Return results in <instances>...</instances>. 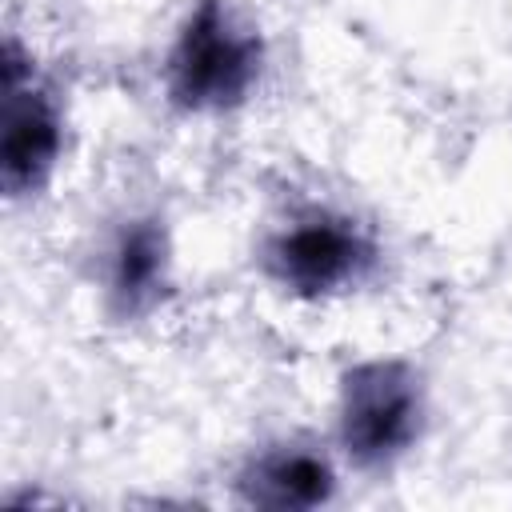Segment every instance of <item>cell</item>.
<instances>
[{
    "instance_id": "6da1fadb",
    "label": "cell",
    "mask_w": 512,
    "mask_h": 512,
    "mask_svg": "<svg viewBox=\"0 0 512 512\" xmlns=\"http://www.w3.org/2000/svg\"><path fill=\"white\" fill-rule=\"evenodd\" d=\"M264 40L232 0H196L168 56L164 92L180 112H232L260 84Z\"/></svg>"
},
{
    "instance_id": "7a4b0ae2",
    "label": "cell",
    "mask_w": 512,
    "mask_h": 512,
    "mask_svg": "<svg viewBox=\"0 0 512 512\" xmlns=\"http://www.w3.org/2000/svg\"><path fill=\"white\" fill-rule=\"evenodd\" d=\"M424 428V384L408 360H360L340 376L336 436L352 464L384 468L400 460Z\"/></svg>"
},
{
    "instance_id": "3957f363",
    "label": "cell",
    "mask_w": 512,
    "mask_h": 512,
    "mask_svg": "<svg viewBox=\"0 0 512 512\" xmlns=\"http://www.w3.org/2000/svg\"><path fill=\"white\" fill-rule=\"evenodd\" d=\"M376 256L380 248L372 232L360 220L328 208L292 216L264 240V252H260L264 272L284 292L304 300H328V296L352 292L372 276Z\"/></svg>"
},
{
    "instance_id": "277c9868",
    "label": "cell",
    "mask_w": 512,
    "mask_h": 512,
    "mask_svg": "<svg viewBox=\"0 0 512 512\" xmlns=\"http://www.w3.org/2000/svg\"><path fill=\"white\" fill-rule=\"evenodd\" d=\"M0 92V184L16 200L40 192L56 172L64 152V112L56 96L36 80L32 52H24L16 36L4 40Z\"/></svg>"
},
{
    "instance_id": "5b68a950",
    "label": "cell",
    "mask_w": 512,
    "mask_h": 512,
    "mask_svg": "<svg viewBox=\"0 0 512 512\" xmlns=\"http://www.w3.org/2000/svg\"><path fill=\"white\" fill-rule=\"evenodd\" d=\"M172 288V244L168 228L152 216L128 220L108 244L104 260V300L116 316L136 320L160 308Z\"/></svg>"
},
{
    "instance_id": "8992f818",
    "label": "cell",
    "mask_w": 512,
    "mask_h": 512,
    "mask_svg": "<svg viewBox=\"0 0 512 512\" xmlns=\"http://www.w3.org/2000/svg\"><path fill=\"white\" fill-rule=\"evenodd\" d=\"M236 492L252 508H320L336 492V468L332 460L304 440H284L260 448L236 476Z\"/></svg>"
}]
</instances>
